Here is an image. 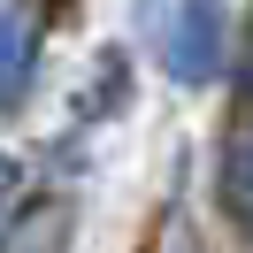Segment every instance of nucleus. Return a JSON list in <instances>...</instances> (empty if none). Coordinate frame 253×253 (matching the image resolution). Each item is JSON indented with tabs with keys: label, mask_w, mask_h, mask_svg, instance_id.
I'll return each instance as SVG.
<instances>
[{
	"label": "nucleus",
	"mask_w": 253,
	"mask_h": 253,
	"mask_svg": "<svg viewBox=\"0 0 253 253\" xmlns=\"http://www.w3.org/2000/svg\"><path fill=\"white\" fill-rule=\"evenodd\" d=\"M146 23H154L161 69L176 84H207L222 69V16L207 0H146Z\"/></svg>",
	"instance_id": "obj_1"
},
{
	"label": "nucleus",
	"mask_w": 253,
	"mask_h": 253,
	"mask_svg": "<svg viewBox=\"0 0 253 253\" xmlns=\"http://www.w3.org/2000/svg\"><path fill=\"white\" fill-rule=\"evenodd\" d=\"M39 77V0H16V8H0V115L23 108Z\"/></svg>",
	"instance_id": "obj_2"
},
{
	"label": "nucleus",
	"mask_w": 253,
	"mask_h": 253,
	"mask_svg": "<svg viewBox=\"0 0 253 253\" xmlns=\"http://www.w3.org/2000/svg\"><path fill=\"white\" fill-rule=\"evenodd\" d=\"M69 200H23L16 215H8V230H0V253H69Z\"/></svg>",
	"instance_id": "obj_3"
},
{
	"label": "nucleus",
	"mask_w": 253,
	"mask_h": 253,
	"mask_svg": "<svg viewBox=\"0 0 253 253\" xmlns=\"http://www.w3.org/2000/svg\"><path fill=\"white\" fill-rule=\"evenodd\" d=\"M222 207H230V222L253 238V130H238V138L222 146Z\"/></svg>",
	"instance_id": "obj_4"
},
{
	"label": "nucleus",
	"mask_w": 253,
	"mask_h": 253,
	"mask_svg": "<svg viewBox=\"0 0 253 253\" xmlns=\"http://www.w3.org/2000/svg\"><path fill=\"white\" fill-rule=\"evenodd\" d=\"M16 192H23V161H16V154H0V207L16 200Z\"/></svg>",
	"instance_id": "obj_5"
}]
</instances>
